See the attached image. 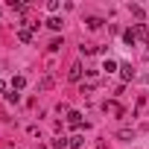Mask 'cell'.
<instances>
[{
	"label": "cell",
	"mask_w": 149,
	"mask_h": 149,
	"mask_svg": "<svg viewBox=\"0 0 149 149\" xmlns=\"http://www.w3.org/2000/svg\"><path fill=\"white\" fill-rule=\"evenodd\" d=\"M18 41H24V44H32V29H29L26 24L18 29Z\"/></svg>",
	"instance_id": "3"
},
{
	"label": "cell",
	"mask_w": 149,
	"mask_h": 149,
	"mask_svg": "<svg viewBox=\"0 0 149 149\" xmlns=\"http://www.w3.org/2000/svg\"><path fill=\"white\" fill-rule=\"evenodd\" d=\"M132 29H134V35H137V41H149V29H146V24H134Z\"/></svg>",
	"instance_id": "2"
},
{
	"label": "cell",
	"mask_w": 149,
	"mask_h": 149,
	"mask_svg": "<svg viewBox=\"0 0 149 149\" xmlns=\"http://www.w3.org/2000/svg\"><path fill=\"white\" fill-rule=\"evenodd\" d=\"M24 88H26V79L24 76H15L12 79V91H24Z\"/></svg>",
	"instance_id": "11"
},
{
	"label": "cell",
	"mask_w": 149,
	"mask_h": 149,
	"mask_svg": "<svg viewBox=\"0 0 149 149\" xmlns=\"http://www.w3.org/2000/svg\"><path fill=\"white\" fill-rule=\"evenodd\" d=\"M53 149H67V140H64V137H58V140H53Z\"/></svg>",
	"instance_id": "17"
},
{
	"label": "cell",
	"mask_w": 149,
	"mask_h": 149,
	"mask_svg": "<svg viewBox=\"0 0 149 149\" xmlns=\"http://www.w3.org/2000/svg\"><path fill=\"white\" fill-rule=\"evenodd\" d=\"M47 26H50L53 32H58V29H61L64 24H61V18H50V21H47Z\"/></svg>",
	"instance_id": "13"
},
{
	"label": "cell",
	"mask_w": 149,
	"mask_h": 149,
	"mask_svg": "<svg viewBox=\"0 0 149 149\" xmlns=\"http://www.w3.org/2000/svg\"><path fill=\"white\" fill-rule=\"evenodd\" d=\"M105 111H111V114H117V117H123V114H126V111H123V105H120V102H114V100H111V102H105Z\"/></svg>",
	"instance_id": "6"
},
{
	"label": "cell",
	"mask_w": 149,
	"mask_h": 149,
	"mask_svg": "<svg viewBox=\"0 0 149 149\" xmlns=\"http://www.w3.org/2000/svg\"><path fill=\"white\" fill-rule=\"evenodd\" d=\"M9 9H15V12H26L29 6H26V3H21V0H9Z\"/></svg>",
	"instance_id": "12"
},
{
	"label": "cell",
	"mask_w": 149,
	"mask_h": 149,
	"mask_svg": "<svg viewBox=\"0 0 149 149\" xmlns=\"http://www.w3.org/2000/svg\"><path fill=\"white\" fill-rule=\"evenodd\" d=\"M6 100H9V102H18V100H21V94H18V91H9V94H6Z\"/></svg>",
	"instance_id": "19"
},
{
	"label": "cell",
	"mask_w": 149,
	"mask_h": 149,
	"mask_svg": "<svg viewBox=\"0 0 149 149\" xmlns=\"http://www.w3.org/2000/svg\"><path fill=\"white\" fill-rule=\"evenodd\" d=\"M82 143H85V137H82V134H73V137H67V149H79Z\"/></svg>",
	"instance_id": "7"
},
{
	"label": "cell",
	"mask_w": 149,
	"mask_h": 149,
	"mask_svg": "<svg viewBox=\"0 0 149 149\" xmlns=\"http://www.w3.org/2000/svg\"><path fill=\"white\" fill-rule=\"evenodd\" d=\"M120 79H123V82H132V79H134L132 64H120Z\"/></svg>",
	"instance_id": "5"
},
{
	"label": "cell",
	"mask_w": 149,
	"mask_h": 149,
	"mask_svg": "<svg viewBox=\"0 0 149 149\" xmlns=\"http://www.w3.org/2000/svg\"><path fill=\"white\" fill-rule=\"evenodd\" d=\"M67 123H70L73 129H82V114H79V111H67Z\"/></svg>",
	"instance_id": "4"
},
{
	"label": "cell",
	"mask_w": 149,
	"mask_h": 149,
	"mask_svg": "<svg viewBox=\"0 0 149 149\" xmlns=\"http://www.w3.org/2000/svg\"><path fill=\"white\" fill-rule=\"evenodd\" d=\"M47 50H50V53H58V50H61V41H58V38H53V41H50V47H47Z\"/></svg>",
	"instance_id": "15"
},
{
	"label": "cell",
	"mask_w": 149,
	"mask_h": 149,
	"mask_svg": "<svg viewBox=\"0 0 149 149\" xmlns=\"http://www.w3.org/2000/svg\"><path fill=\"white\" fill-rule=\"evenodd\" d=\"M85 24H88V29H94V32H97V29H102V24H105V21H102V18H88Z\"/></svg>",
	"instance_id": "8"
},
{
	"label": "cell",
	"mask_w": 149,
	"mask_h": 149,
	"mask_svg": "<svg viewBox=\"0 0 149 149\" xmlns=\"http://www.w3.org/2000/svg\"><path fill=\"white\" fill-rule=\"evenodd\" d=\"M102 70H105V73H114V70H120V64H117L114 58H105V64H102Z\"/></svg>",
	"instance_id": "10"
},
{
	"label": "cell",
	"mask_w": 149,
	"mask_h": 149,
	"mask_svg": "<svg viewBox=\"0 0 149 149\" xmlns=\"http://www.w3.org/2000/svg\"><path fill=\"white\" fill-rule=\"evenodd\" d=\"M123 41H126L129 47H134V41H137V35H134V29H126V32H123Z\"/></svg>",
	"instance_id": "9"
},
{
	"label": "cell",
	"mask_w": 149,
	"mask_h": 149,
	"mask_svg": "<svg viewBox=\"0 0 149 149\" xmlns=\"http://www.w3.org/2000/svg\"><path fill=\"white\" fill-rule=\"evenodd\" d=\"M67 79H70V82H79V79H82V64H79V61H76V64H70Z\"/></svg>",
	"instance_id": "1"
},
{
	"label": "cell",
	"mask_w": 149,
	"mask_h": 149,
	"mask_svg": "<svg viewBox=\"0 0 149 149\" xmlns=\"http://www.w3.org/2000/svg\"><path fill=\"white\" fill-rule=\"evenodd\" d=\"M129 9H132V15H134V18H143V9H140V6H134V3H132Z\"/></svg>",
	"instance_id": "18"
},
{
	"label": "cell",
	"mask_w": 149,
	"mask_h": 149,
	"mask_svg": "<svg viewBox=\"0 0 149 149\" xmlns=\"http://www.w3.org/2000/svg\"><path fill=\"white\" fill-rule=\"evenodd\" d=\"M38 88H41V91H47V88H53V79H50V76H44V79H41V85H38Z\"/></svg>",
	"instance_id": "16"
},
{
	"label": "cell",
	"mask_w": 149,
	"mask_h": 149,
	"mask_svg": "<svg viewBox=\"0 0 149 149\" xmlns=\"http://www.w3.org/2000/svg\"><path fill=\"white\" fill-rule=\"evenodd\" d=\"M117 137H123V140H132V137H134V129H120V132H117Z\"/></svg>",
	"instance_id": "14"
},
{
	"label": "cell",
	"mask_w": 149,
	"mask_h": 149,
	"mask_svg": "<svg viewBox=\"0 0 149 149\" xmlns=\"http://www.w3.org/2000/svg\"><path fill=\"white\" fill-rule=\"evenodd\" d=\"M0 94H3V97H6V82H0Z\"/></svg>",
	"instance_id": "20"
}]
</instances>
